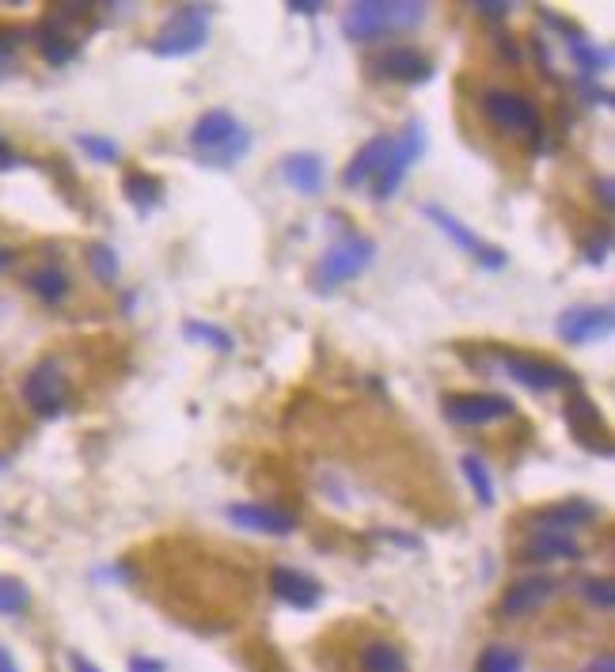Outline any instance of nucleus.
Segmentation results:
<instances>
[{
  "instance_id": "1",
  "label": "nucleus",
  "mask_w": 615,
  "mask_h": 672,
  "mask_svg": "<svg viewBox=\"0 0 615 672\" xmlns=\"http://www.w3.org/2000/svg\"><path fill=\"white\" fill-rule=\"evenodd\" d=\"M190 145L197 153V164H205V168H232L251 153V130H243V122L232 111L213 107L194 122Z\"/></svg>"
},
{
  "instance_id": "2",
  "label": "nucleus",
  "mask_w": 615,
  "mask_h": 672,
  "mask_svg": "<svg viewBox=\"0 0 615 672\" xmlns=\"http://www.w3.org/2000/svg\"><path fill=\"white\" fill-rule=\"evenodd\" d=\"M422 20L425 4H414V0H357L342 20V31L354 42H376L387 31H410Z\"/></svg>"
},
{
  "instance_id": "3",
  "label": "nucleus",
  "mask_w": 615,
  "mask_h": 672,
  "mask_svg": "<svg viewBox=\"0 0 615 672\" xmlns=\"http://www.w3.org/2000/svg\"><path fill=\"white\" fill-rule=\"evenodd\" d=\"M478 111L501 133H516V138L528 141H539V133H543L536 103L524 92H516V88H483L478 92Z\"/></svg>"
},
{
  "instance_id": "4",
  "label": "nucleus",
  "mask_w": 615,
  "mask_h": 672,
  "mask_svg": "<svg viewBox=\"0 0 615 672\" xmlns=\"http://www.w3.org/2000/svg\"><path fill=\"white\" fill-rule=\"evenodd\" d=\"M209 39V12L197 9V4H182L179 12L164 20L156 35H152L149 50L156 57H190L205 47Z\"/></svg>"
},
{
  "instance_id": "5",
  "label": "nucleus",
  "mask_w": 615,
  "mask_h": 672,
  "mask_svg": "<svg viewBox=\"0 0 615 672\" xmlns=\"http://www.w3.org/2000/svg\"><path fill=\"white\" fill-rule=\"evenodd\" d=\"M372 259H376V244H372L369 236H346L319 259L311 282H316L319 293H331V289H338V285L354 282L357 274H364V270L372 267Z\"/></svg>"
},
{
  "instance_id": "6",
  "label": "nucleus",
  "mask_w": 615,
  "mask_h": 672,
  "mask_svg": "<svg viewBox=\"0 0 615 672\" xmlns=\"http://www.w3.org/2000/svg\"><path fill=\"white\" fill-rule=\"evenodd\" d=\"M73 388H68V373L61 369L57 358H42L38 365L27 369L23 376V403L38 414V418H57L65 414Z\"/></svg>"
},
{
  "instance_id": "7",
  "label": "nucleus",
  "mask_w": 615,
  "mask_h": 672,
  "mask_svg": "<svg viewBox=\"0 0 615 672\" xmlns=\"http://www.w3.org/2000/svg\"><path fill=\"white\" fill-rule=\"evenodd\" d=\"M494 361L513 376L516 384H524L528 391H559V388H577V376L566 365L539 353H521V350H494Z\"/></svg>"
},
{
  "instance_id": "8",
  "label": "nucleus",
  "mask_w": 615,
  "mask_h": 672,
  "mask_svg": "<svg viewBox=\"0 0 615 672\" xmlns=\"http://www.w3.org/2000/svg\"><path fill=\"white\" fill-rule=\"evenodd\" d=\"M425 148V130L422 122H407V130L399 133V138L392 141V153H387L384 168H380V176L372 179V198L376 202H387L399 194L402 179H407V171L418 164V156H422Z\"/></svg>"
},
{
  "instance_id": "9",
  "label": "nucleus",
  "mask_w": 615,
  "mask_h": 672,
  "mask_svg": "<svg viewBox=\"0 0 615 672\" xmlns=\"http://www.w3.org/2000/svg\"><path fill=\"white\" fill-rule=\"evenodd\" d=\"M445 406V418L456 426H490V422L513 418V399L509 396H494V391H452V396L440 399Z\"/></svg>"
},
{
  "instance_id": "10",
  "label": "nucleus",
  "mask_w": 615,
  "mask_h": 672,
  "mask_svg": "<svg viewBox=\"0 0 615 672\" xmlns=\"http://www.w3.org/2000/svg\"><path fill=\"white\" fill-rule=\"evenodd\" d=\"M20 282L42 308H65L76 293L73 274H68V267L57 259H42V262H35V267H27L20 274Z\"/></svg>"
},
{
  "instance_id": "11",
  "label": "nucleus",
  "mask_w": 615,
  "mask_h": 672,
  "mask_svg": "<svg viewBox=\"0 0 615 672\" xmlns=\"http://www.w3.org/2000/svg\"><path fill=\"white\" fill-rule=\"evenodd\" d=\"M615 327V315L607 305L600 308H566V312L559 315V338L569 346H589V343H600V338H607Z\"/></svg>"
},
{
  "instance_id": "12",
  "label": "nucleus",
  "mask_w": 615,
  "mask_h": 672,
  "mask_svg": "<svg viewBox=\"0 0 615 672\" xmlns=\"http://www.w3.org/2000/svg\"><path fill=\"white\" fill-rule=\"evenodd\" d=\"M554 589H559V581H554V578H543V573H531V578L513 581V585H509L505 593H501V600H498L501 619L536 616V611L543 608V604L554 596Z\"/></svg>"
},
{
  "instance_id": "13",
  "label": "nucleus",
  "mask_w": 615,
  "mask_h": 672,
  "mask_svg": "<svg viewBox=\"0 0 615 672\" xmlns=\"http://www.w3.org/2000/svg\"><path fill=\"white\" fill-rule=\"evenodd\" d=\"M425 217H430V221L437 224V229L445 232V236L452 240V244H460L463 251L471 255V259L483 262L486 270H501V267H505V251H501V247L483 244V240H478L475 232L467 229V224H460L452 214H445V209H440V206H425Z\"/></svg>"
},
{
  "instance_id": "14",
  "label": "nucleus",
  "mask_w": 615,
  "mask_h": 672,
  "mask_svg": "<svg viewBox=\"0 0 615 672\" xmlns=\"http://www.w3.org/2000/svg\"><path fill=\"white\" fill-rule=\"evenodd\" d=\"M566 426L574 429L577 444H585L589 452H600V456H612L604 418H600L597 403H592V399H585L581 391H577V396L566 403Z\"/></svg>"
},
{
  "instance_id": "15",
  "label": "nucleus",
  "mask_w": 615,
  "mask_h": 672,
  "mask_svg": "<svg viewBox=\"0 0 615 672\" xmlns=\"http://www.w3.org/2000/svg\"><path fill=\"white\" fill-rule=\"evenodd\" d=\"M597 517H600V509L592 502H585V497H566V502H551V505H543V509L531 513V525H536V532L569 535L574 528L592 525Z\"/></svg>"
},
{
  "instance_id": "16",
  "label": "nucleus",
  "mask_w": 615,
  "mask_h": 672,
  "mask_svg": "<svg viewBox=\"0 0 615 672\" xmlns=\"http://www.w3.org/2000/svg\"><path fill=\"white\" fill-rule=\"evenodd\" d=\"M228 520L240 528H251V532L262 535H293L296 532V517L278 505H258V502H235L228 505Z\"/></svg>"
},
{
  "instance_id": "17",
  "label": "nucleus",
  "mask_w": 615,
  "mask_h": 672,
  "mask_svg": "<svg viewBox=\"0 0 615 672\" xmlns=\"http://www.w3.org/2000/svg\"><path fill=\"white\" fill-rule=\"evenodd\" d=\"M376 73L395 85H425L433 80V62L425 54H418L414 47H387L376 57Z\"/></svg>"
},
{
  "instance_id": "18",
  "label": "nucleus",
  "mask_w": 615,
  "mask_h": 672,
  "mask_svg": "<svg viewBox=\"0 0 615 672\" xmlns=\"http://www.w3.org/2000/svg\"><path fill=\"white\" fill-rule=\"evenodd\" d=\"M392 133H380V138H369L361 148L354 153V160L346 164V171H342V186L346 191H357V186L372 183V179L380 176V168H384L387 153H392Z\"/></svg>"
},
{
  "instance_id": "19",
  "label": "nucleus",
  "mask_w": 615,
  "mask_h": 672,
  "mask_svg": "<svg viewBox=\"0 0 615 672\" xmlns=\"http://www.w3.org/2000/svg\"><path fill=\"white\" fill-rule=\"evenodd\" d=\"M270 589L278 600H285L289 608H300V611H311L319 604V596H323L316 578H308V573H300V570H289V566H273Z\"/></svg>"
},
{
  "instance_id": "20",
  "label": "nucleus",
  "mask_w": 615,
  "mask_h": 672,
  "mask_svg": "<svg viewBox=\"0 0 615 672\" xmlns=\"http://www.w3.org/2000/svg\"><path fill=\"white\" fill-rule=\"evenodd\" d=\"M281 176H285V183L293 186V191H300L304 198H316V194L323 191V183H326V168H323V160H319L316 153L285 156Z\"/></svg>"
},
{
  "instance_id": "21",
  "label": "nucleus",
  "mask_w": 615,
  "mask_h": 672,
  "mask_svg": "<svg viewBox=\"0 0 615 672\" xmlns=\"http://www.w3.org/2000/svg\"><path fill=\"white\" fill-rule=\"evenodd\" d=\"M521 558H524V563H559V558H581V547H577L574 535L536 532L521 547Z\"/></svg>"
},
{
  "instance_id": "22",
  "label": "nucleus",
  "mask_w": 615,
  "mask_h": 672,
  "mask_svg": "<svg viewBox=\"0 0 615 672\" xmlns=\"http://www.w3.org/2000/svg\"><path fill=\"white\" fill-rule=\"evenodd\" d=\"M35 42H38V54L46 57L50 65H68L76 57V39L73 31H68L65 24H57V20H46L42 27L35 31Z\"/></svg>"
},
{
  "instance_id": "23",
  "label": "nucleus",
  "mask_w": 615,
  "mask_h": 672,
  "mask_svg": "<svg viewBox=\"0 0 615 672\" xmlns=\"http://www.w3.org/2000/svg\"><path fill=\"white\" fill-rule=\"evenodd\" d=\"M357 661H361V672H407V654H402L395 642L387 638H372L361 646V654H357Z\"/></svg>"
},
{
  "instance_id": "24",
  "label": "nucleus",
  "mask_w": 615,
  "mask_h": 672,
  "mask_svg": "<svg viewBox=\"0 0 615 672\" xmlns=\"http://www.w3.org/2000/svg\"><path fill=\"white\" fill-rule=\"evenodd\" d=\"M569 57H574L581 80H592V77H600V73L612 69V50H607V47H592V42H585L581 35H577V39H569Z\"/></svg>"
},
{
  "instance_id": "25",
  "label": "nucleus",
  "mask_w": 615,
  "mask_h": 672,
  "mask_svg": "<svg viewBox=\"0 0 615 672\" xmlns=\"http://www.w3.org/2000/svg\"><path fill=\"white\" fill-rule=\"evenodd\" d=\"M121 186H126L129 206L141 209V214H149V209H156L159 202H164V183L144 176V171H129V176L121 179Z\"/></svg>"
},
{
  "instance_id": "26",
  "label": "nucleus",
  "mask_w": 615,
  "mask_h": 672,
  "mask_svg": "<svg viewBox=\"0 0 615 672\" xmlns=\"http://www.w3.org/2000/svg\"><path fill=\"white\" fill-rule=\"evenodd\" d=\"M460 467H463V475H467L471 490H475L478 505H486V509H490V505H494V479H490V467H486V460L475 456V452H467V456L460 460Z\"/></svg>"
},
{
  "instance_id": "27",
  "label": "nucleus",
  "mask_w": 615,
  "mask_h": 672,
  "mask_svg": "<svg viewBox=\"0 0 615 672\" xmlns=\"http://www.w3.org/2000/svg\"><path fill=\"white\" fill-rule=\"evenodd\" d=\"M182 335L194 338V343L213 346V350H220V353H232L235 350V338L228 335L225 327H213V323H202V320H187V323H182Z\"/></svg>"
},
{
  "instance_id": "28",
  "label": "nucleus",
  "mask_w": 615,
  "mask_h": 672,
  "mask_svg": "<svg viewBox=\"0 0 615 672\" xmlns=\"http://www.w3.org/2000/svg\"><path fill=\"white\" fill-rule=\"evenodd\" d=\"M88 270H91V274H95V282H103V285H114V282H118L121 262H118V255H114V247H106V244H91V247H88Z\"/></svg>"
},
{
  "instance_id": "29",
  "label": "nucleus",
  "mask_w": 615,
  "mask_h": 672,
  "mask_svg": "<svg viewBox=\"0 0 615 672\" xmlns=\"http://www.w3.org/2000/svg\"><path fill=\"white\" fill-rule=\"evenodd\" d=\"M524 657L513 646H486L478 654V669L475 672H521Z\"/></svg>"
},
{
  "instance_id": "30",
  "label": "nucleus",
  "mask_w": 615,
  "mask_h": 672,
  "mask_svg": "<svg viewBox=\"0 0 615 672\" xmlns=\"http://www.w3.org/2000/svg\"><path fill=\"white\" fill-rule=\"evenodd\" d=\"M27 27L20 24H0V73L15 69V54L23 50V42H27Z\"/></svg>"
},
{
  "instance_id": "31",
  "label": "nucleus",
  "mask_w": 615,
  "mask_h": 672,
  "mask_svg": "<svg viewBox=\"0 0 615 672\" xmlns=\"http://www.w3.org/2000/svg\"><path fill=\"white\" fill-rule=\"evenodd\" d=\"M30 604V593L23 581L15 578H0V616H20Z\"/></svg>"
},
{
  "instance_id": "32",
  "label": "nucleus",
  "mask_w": 615,
  "mask_h": 672,
  "mask_svg": "<svg viewBox=\"0 0 615 672\" xmlns=\"http://www.w3.org/2000/svg\"><path fill=\"white\" fill-rule=\"evenodd\" d=\"M585 600L597 611H612L615 608V585L607 578H589L585 581Z\"/></svg>"
},
{
  "instance_id": "33",
  "label": "nucleus",
  "mask_w": 615,
  "mask_h": 672,
  "mask_svg": "<svg viewBox=\"0 0 615 672\" xmlns=\"http://www.w3.org/2000/svg\"><path fill=\"white\" fill-rule=\"evenodd\" d=\"M76 145H80L84 153H88L91 160H99V164H114V160H118V145H114V141H106V138H95V133H80V138H76Z\"/></svg>"
},
{
  "instance_id": "34",
  "label": "nucleus",
  "mask_w": 615,
  "mask_h": 672,
  "mask_svg": "<svg viewBox=\"0 0 615 672\" xmlns=\"http://www.w3.org/2000/svg\"><path fill=\"white\" fill-rule=\"evenodd\" d=\"M607 251H612V229L604 224V229H600V236L585 244V262H592V267H604Z\"/></svg>"
},
{
  "instance_id": "35",
  "label": "nucleus",
  "mask_w": 615,
  "mask_h": 672,
  "mask_svg": "<svg viewBox=\"0 0 615 672\" xmlns=\"http://www.w3.org/2000/svg\"><path fill=\"white\" fill-rule=\"evenodd\" d=\"M475 12L483 20H505L509 12H513V4H505V0H478Z\"/></svg>"
},
{
  "instance_id": "36",
  "label": "nucleus",
  "mask_w": 615,
  "mask_h": 672,
  "mask_svg": "<svg viewBox=\"0 0 615 672\" xmlns=\"http://www.w3.org/2000/svg\"><path fill=\"white\" fill-rule=\"evenodd\" d=\"M164 661H152V657H129V672H164Z\"/></svg>"
},
{
  "instance_id": "37",
  "label": "nucleus",
  "mask_w": 615,
  "mask_h": 672,
  "mask_svg": "<svg viewBox=\"0 0 615 672\" xmlns=\"http://www.w3.org/2000/svg\"><path fill=\"white\" fill-rule=\"evenodd\" d=\"M289 12H296V16H316V12H323V4H319V0H289Z\"/></svg>"
},
{
  "instance_id": "38",
  "label": "nucleus",
  "mask_w": 615,
  "mask_h": 672,
  "mask_svg": "<svg viewBox=\"0 0 615 672\" xmlns=\"http://www.w3.org/2000/svg\"><path fill=\"white\" fill-rule=\"evenodd\" d=\"M585 672H615V657H612V654H600V657H592V661L585 664Z\"/></svg>"
},
{
  "instance_id": "39",
  "label": "nucleus",
  "mask_w": 615,
  "mask_h": 672,
  "mask_svg": "<svg viewBox=\"0 0 615 672\" xmlns=\"http://www.w3.org/2000/svg\"><path fill=\"white\" fill-rule=\"evenodd\" d=\"M597 194H600V206H604V214H612V179H600V183H597Z\"/></svg>"
},
{
  "instance_id": "40",
  "label": "nucleus",
  "mask_w": 615,
  "mask_h": 672,
  "mask_svg": "<svg viewBox=\"0 0 615 672\" xmlns=\"http://www.w3.org/2000/svg\"><path fill=\"white\" fill-rule=\"evenodd\" d=\"M15 259H20V251H15V247H0V274H4V270H12Z\"/></svg>"
},
{
  "instance_id": "41",
  "label": "nucleus",
  "mask_w": 615,
  "mask_h": 672,
  "mask_svg": "<svg viewBox=\"0 0 615 672\" xmlns=\"http://www.w3.org/2000/svg\"><path fill=\"white\" fill-rule=\"evenodd\" d=\"M68 664H73V672H99L95 664H91L88 657H80V654H68Z\"/></svg>"
},
{
  "instance_id": "42",
  "label": "nucleus",
  "mask_w": 615,
  "mask_h": 672,
  "mask_svg": "<svg viewBox=\"0 0 615 672\" xmlns=\"http://www.w3.org/2000/svg\"><path fill=\"white\" fill-rule=\"evenodd\" d=\"M12 164H15V153L8 148V141L0 138V168H12Z\"/></svg>"
},
{
  "instance_id": "43",
  "label": "nucleus",
  "mask_w": 615,
  "mask_h": 672,
  "mask_svg": "<svg viewBox=\"0 0 615 672\" xmlns=\"http://www.w3.org/2000/svg\"><path fill=\"white\" fill-rule=\"evenodd\" d=\"M0 672H20V664L12 661V654L4 646H0Z\"/></svg>"
},
{
  "instance_id": "44",
  "label": "nucleus",
  "mask_w": 615,
  "mask_h": 672,
  "mask_svg": "<svg viewBox=\"0 0 615 672\" xmlns=\"http://www.w3.org/2000/svg\"><path fill=\"white\" fill-rule=\"evenodd\" d=\"M0 422H4V396H0Z\"/></svg>"
}]
</instances>
